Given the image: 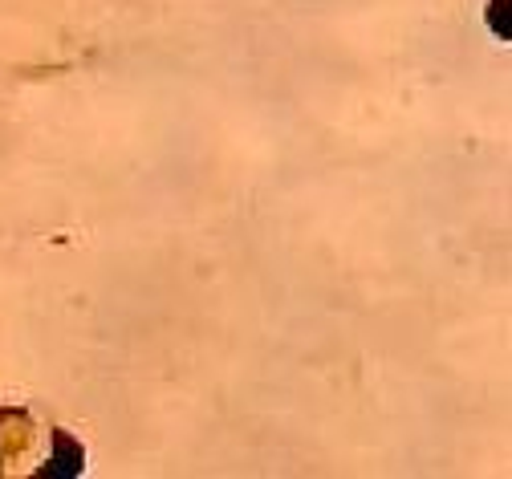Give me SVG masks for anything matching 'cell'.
I'll return each instance as SVG.
<instances>
[{
	"label": "cell",
	"mask_w": 512,
	"mask_h": 479,
	"mask_svg": "<svg viewBox=\"0 0 512 479\" xmlns=\"http://www.w3.org/2000/svg\"><path fill=\"white\" fill-rule=\"evenodd\" d=\"M37 435L41 431L25 410H0V475H21V463L37 455Z\"/></svg>",
	"instance_id": "6da1fadb"
}]
</instances>
